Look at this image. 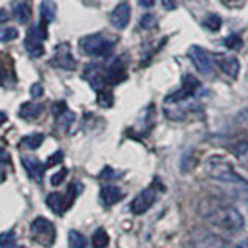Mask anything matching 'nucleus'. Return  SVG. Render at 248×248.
<instances>
[{"mask_svg": "<svg viewBox=\"0 0 248 248\" xmlns=\"http://www.w3.org/2000/svg\"><path fill=\"white\" fill-rule=\"evenodd\" d=\"M123 199V191L115 185H107L101 189V202L106 206H112Z\"/></svg>", "mask_w": 248, "mask_h": 248, "instance_id": "nucleus-16", "label": "nucleus"}, {"mask_svg": "<svg viewBox=\"0 0 248 248\" xmlns=\"http://www.w3.org/2000/svg\"><path fill=\"white\" fill-rule=\"evenodd\" d=\"M126 78H127L126 67H124V64L120 59L113 61L110 64V67H108L107 72H106V79H107V82H110V84H120V82H123L124 79H126Z\"/></svg>", "mask_w": 248, "mask_h": 248, "instance_id": "nucleus-15", "label": "nucleus"}, {"mask_svg": "<svg viewBox=\"0 0 248 248\" xmlns=\"http://www.w3.org/2000/svg\"><path fill=\"white\" fill-rule=\"evenodd\" d=\"M101 177L103 178H108V177H113V170L110 168H104V170L101 172Z\"/></svg>", "mask_w": 248, "mask_h": 248, "instance_id": "nucleus-38", "label": "nucleus"}, {"mask_svg": "<svg viewBox=\"0 0 248 248\" xmlns=\"http://www.w3.org/2000/svg\"><path fill=\"white\" fill-rule=\"evenodd\" d=\"M68 245H70V248H85V245H87V239H85L84 234H81L79 231L72 230L68 232Z\"/></svg>", "mask_w": 248, "mask_h": 248, "instance_id": "nucleus-25", "label": "nucleus"}, {"mask_svg": "<svg viewBox=\"0 0 248 248\" xmlns=\"http://www.w3.org/2000/svg\"><path fill=\"white\" fill-rule=\"evenodd\" d=\"M45 39H46L45 23H37V25L30 28L25 42H23V46H25L27 53L31 58H39L45 53V48H44Z\"/></svg>", "mask_w": 248, "mask_h": 248, "instance_id": "nucleus-3", "label": "nucleus"}, {"mask_svg": "<svg viewBox=\"0 0 248 248\" xmlns=\"http://www.w3.org/2000/svg\"><path fill=\"white\" fill-rule=\"evenodd\" d=\"M16 232L14 231H5L0 234V247H8V245H13L16 242Z\"/></svg>", "mask_w": 248, "mask_h": 248, "instance_id": "nucleus-31", "label": "nucleus"}, {"mask_svg": "<svg viewBox=\"0 0 248 248\" xmlns=\"http://www.w3.org/2000/svg\"><path fill=\"white\" fill-rule=\"evenodd\" d=\"M0 163H10V152L0 144Z\"/></svg>", "mask_w": 248, "mask_h": 248, "instance_id": "nucleus-36", "label": "nucleus"}, {"mask_svg": "<svg viewBox=\"0 0 248 248\" xmlns=\"http://www.w3.org/2000/svg\"><path fill=\"white\" fill-rule=\"evenodd\" d=\"M188 56L191 58L192 64L196 65V68L202 75H205V76L213 75L214 62H213V58L209 56V53L205 48H202V46H199V45H192L188 50Z\"/></svg>", "mask_w": 248, "mask_h": 248, "instance_id": "nucleus-6", "label": "nucleus"}, {"mask_svg": "<svg viewBox=\"0 0 248 248\" xmlns=\"http://www.w3.org/2000/svg\"><path fill=\"white\" fill-rule=\"evenodd\" d=\"M13 14L20 23H27L31 19V10L25 3H20V2H16L13 5Z\"/></svg>", "mask_w": 248, "mask_h": 248, "instance_id": "nucleus-21", "label": "nucleus"}, {"mask_svg": "<svg viewBox=\"0 0 248 248\" xmlns=\"http://www.w3.org/2000/svg\"><path fill=\"white\" fill-rule=\"evenodd\" d=\"M232 155L239 160V163L242 166L248 169V141H239L231 146Z\"/></svg>", "mask_w": 248, "mask_h": 248, "instance_id": "nucleus-19", "label": "nucleus"}, {"mask_svg": "<svg viewBox=\"0 0 248 248\" xmlns=\"http://www.w3.org/2000/svg\"><path fill=\"white\" fill-rule=\"evenodd\" d=\"M237 248H248V240H242V242H239Z\"/></svg>", "mask_w": 248, "mask_h": 248, "instance_id": "nucleus-41", "label": "nucleus"}, {"mask_svg": "<svg viewBox=\"0 0 248 248\" xmlns=\"http://www.w3.org/2000/svg\"><path fill=\"white\" fill-rule=\"evenodd\" d=\"M194 247L196 248H237L230 245L223 237L208 231H197L194 234Z\"/></svg>", "mask_w": 248, "mask_h": 248, "instance_id": "nucleus-8", "label": "nucleus"}, {"mask_svg": "<svg viewBox=\"0 0 248 248\" xmlns=\"http://www.w3.org/2000/svg\"><path fill=\"white\" fill-rule=\"evenodd\" d=\"M155 200H157V189L152 188V186L151 188L143 189L134 200H132V203H130L132 213L134 214H144L147 209L155 203Z\"/></svg>", "mask_w": 248, "mask_h": 248, "instance_id": "nucleus-9", "label": "nucleus"}, {"mask_svg": "<svg viewBox=\"0 0 248 248\" xmlns=\"http://www.w3.org/2000/svg\"><path fill=\"white\" fill-rule=\"evenodd\" d=\"M161 3L163 6L166 8V10H175V3H174V0H161Z\"/></svg>", "mask_w": 248, "mask_h": 248, "instance_id": "nucleus-37", "label": "nucleus"}, {"mask_svg": "<svg viewBox=\"0 0 248 248\" xmlns=\"http://www.w3.org/2000/svg\"><path fill=\"white\" fill-rule=\"evenodd\" d=\"M56 124H58V127L61 129V130H68V127L72 126V123L75 121V113L73 112H70L68 108L67 110H64L62 113H59L58 116H56Z\"/></svg>", "mask_w": 248, "mask_h": 248, "instance_id": "nucleus-23", "label": "nucleus"}, {"mask_svg": "<svg viewBox=\"0 0 248 248\" xmlns=\"http://www.w3.org/2000/svg\"><path fill=\"white\" fill-rule=\"evenodd\" d=\"M112 44L106 41L101 34H90L81 39V48L90 56H108L112 51Z\"/></svg>", "mask_w": 248, "mask_h": 248, "instance_id": "nucleus-5", "label": "nucleus"}, {"mask_svg": "<svg viewBox=\"0 0 248 248\" xmlns=\"http://www.w3.org/2000/svg\"><path fill=\"white\" fill-rule=\"evenodd\" d=\"M51 65L64 70H73L76 67V61L72 54L68 44H59L54 51V56L51 58Z\"/></svg>", "mask_w": 248, "mask_h": 248, "instance_id": "nucleus-10", "label": "nucleus"}, {"mask_svg": "<svg viewBox=\"0 0 248 248\" xmlns=\"http://www.w3.org/2000/svg\"><path fill=\"white\" fill-rule=\"evenodd\" d=\"M92 245L95 248H106L108 245V234L104 228H98L92 236Z\"/></svg>", "mask_w": 248, "mask_h": 248, "instance_id": "nucleus-22", "label": "nucleus"}, {"mask_svg": "<svg viewBox=\"0 0 248 248\" xmlns=\"http://www.w3.org/2000/svg\"><path fill=\"white\" fill-rule=\"evenodd\" d=\"M98 104L101 107H112L113 104V95L110 90L103 89L98 92Z\"/></svg>", "mask_w": 248, "mask_h": 248, "instance_id": "nucleus-27", "label": "nucleus"}, {"mask_svg": "<svg viewBox=\"0 0 248 248\" xmlns=\"http://www.w3.org/2000/svg\"><path fill=\"white\" fill-rule=\"evenodd\" d=\"M199 79L196 76L192 75H185L183 76V81H182V89L177 90L172 95L166 96L165 103H169V104H175V103H182V101L188 99L189 96H192L196 90L199 89Z\"/></svg>", "mask_w": 248, "mask_h": 248, "instance_id": "nucleus-7", "label": "nucleus"}, {"mask_svg": "<svg viewBox=\"0 0 248 248\" xmlns=\"http://www.w3.org/2000/svg\"><path fill=\"white\" fill-rule=\"evenodd\" d=\"M22 165L31 180H34L36 183H41L44 180L45 165H42L36 157H22Z\"/></svg>", "mask_w": 248, "mask_h": 248, "instance_id": "nucleus-13", "label": "nucleus"}, {"mask_svg": "<svg viewBox=\"0 0 248 248\" xmlns=\"http://www.w3.org/2000/svg\"><path fill=\"white\" fill-rule=\"evenodd\" d=\"M203 25L211 30V31H219L220 27H222V19L219 14H208L205 20H203Z\"/></svg>", "mask_w": 248, "mask_h": 248, "instance_id": "nucleus-26", "label": "nucleus"}, {"mask_svg": "<svg viewBox=\"0 0 248 248\" xmlns=\"http://www.w3.org/2000/svg\"><path fill=\"white\" fill-rule=\"evenodd\" d=\"M199 214L213 227L228 232H240L245 228V219L237 208L219 197H205L199 202Z\"/></svg>", "mask_w": 248, "mask_h": 248, "instance_id": "nucleus-1", "label": "nucleus"}, {"mask_svg": "<svg viewBox=\"0 0 248 248\" xmlns=\"http://www.w3.org/2000/svg\"><path fill=\"white\" fill-rule=\"evenodd\" d=\"M140 25H141V28H144V30H151L157 25V20H155L152 14H144L143 19L140 20Z\"/></svg>", "mask_w": 248, "mask_h": 248, "instance_id": "nucleus-32", "label": "nucleus"}, {"mask_svg": "<svg viewBox=\"0 0 248 248\" xmlns=\"http://www.w3.org/2000/svg\"><path fill=\"white\" fill-rule=\"evenodd\" d=\"M31 236H33L39 244H42L45 247L53 245L54 239H56V230L54 225L45 219V217H37L31 223Z\"/></svg>", "mask_w": 248, "mask_h": 248, "instance_id": "nucleus-4", "label": "nucleus"}, {"mask_svg": "<svg viewBox=\"0 0 248 248\" xmlns=\"http://www.w3.org/2000/svg\"><path fill=\"white\" fill-rule=\"evenodd\" d=\"M64 160V154H62L61 151H58V152H54L51 157L46 160V163H45V168H51V166H56V165H59V163Z\"/></svg>", "mask_w": 248, "mask_h": 248, "instance_id": "nucleus-33", "label": "nucleus"}, {"mask_svg": "<svg viewBox=\"0 0 248 248\" xmlns=\"http://www.w3.org/2000/svg\"><path fill=\"white\" fill-rule=\"evenodd\" d=\"M110 22L115 28L124 30L130 22V5L127 2H121L115 6L110 14Z\"/></svg>", "mask_w": 248, "mask_h": 248, "instance_id": "nucleus-12", "label": "nucleus"}, {"mask_svg": "<svg viewBox=\"0 0 248 248\" xmlns=\"http://www.w3.org/2000/svg\"><path fill=\"white\" fill-rule=\"evenodd\" d=\"M6 123V113L5 112H0V126L2 124H5Z\"/></svg>", "mask_w": 248, "mask_h": 248, "instance_id": "nucleus-40", "label": "nucleus"}, {"mask_svg": "<svg viewBox=\"0 0 248 248\" xmlns=\"http://www.w3.org/2000/svg\"><path fill=\"white\" fill-rule=\"evenodd\" d=\"M223 44L230 50H239V48H242V39H240L239 36H236V34H231L228 37H225Z\"/></svg>", "mask_w": 248, "mask_h": 248, "instance_id": "nucleus-30", "label": "nucleus"}, {"mask_svg": "<svg viewBox=\"0 0 248 248\" xmlns=\"http://www.w3.org/2000/svg\"><path fill=\"white\" fill-rule=\"evenodd\" d=\"M19 36V31L16 28H11V27H3L0 28V42H10V41H14L16 37Z\"/></svg>", "mask_w": 248, "mask_h": 248, "instance_id": "nucleus-28", "label": "nucleus"}, {"mask_svg": "<svg viewBox=\"0 0 248 248\" xmlns=\"http://www.w3.org/2000/svg\"><path fill=\"white\" fill-rule=\"evenodd\" d=\"M46 205L50 206V209L56 214H62L67 209V202L65 196H62L61 192H51L48 197H46Z\"/></svg>", "mask_w": 248, "mask_h": 248, "instance_id": "nucleus-17", "label": "nucleus"}, {"mask_svg": "<svg viewBox=\"0 0 248 248\" xmlns=\"http://www.w3.org/2000/svg\"><path fill=\"white\" fill-rule=\"evenodd\" d=\"M14 248H23V247H14Z\"/></svg>", "mask_w": 248, "mask_h": 248, "instance_id": "nucleus-42", "label": "nucleus"}, {"mask_svg": "<svg viewBox=\"0 0 248 248\" xmlns=\"http://www.w3.org/2000/svg\"><path fill=\"white\" fill-rule=\"evenodd\" d=\"M206 172L220 186L230 199L248 203V180L239 175L227 160L220 157H211L206 161Z\"/></svg>", "mask_w": 248, "mask_h": 248, "instance_id": "nucleus-2", "label": "nucleus"}, {"mask_svg": "<svg viewBox=\"0 0 248 248\" xmlns=\"http://www.w3.org/2000/svg\"><path fill=\"white\" fill-rule=\"evenodd\" d=\"M81 189V185H78V183H72L68 186V191L65 194V202H67V208H70L73 205V202L75 199L78 197V192H79Z\"/></svg>", "mask_w": 248, "mask_h": 248, "instance_id": "nucleus-29", "label": "nucleus"}, {"mask_svg": "<svg viewBox=\"0 0 248 248\" xmlns=\"http://www.w3.org/2000/svg\"><path fill=\"white\" fill-rule=\"evenodd\" d=\"M67 169H61V170H58L56 174H53L51 175V185H54V186H59L62 182L65 180V177H67Z\"/></svg>", "mask_w": 248, "mask_h": 248, "instance_id": "nucleus-34", "label": "nucleus"}, {"mask_svg": "<svg viewBox=\"0 0 248 248\" xmlns=\"http://www.w3.org/2000/svg\"><path fill=\"white\" fill-rule=\"evenodd\" d=\"M214 62L225 75H228L231 78H237L240 64L239 59L236 56H231V54H225V53H216L214 54Z\"/></svg>", "mask_w": 248, "mask_h": 248, "instance_id": "nucleus-11", "label": "nucleus"}, {"mask_svg": "<svg viewBox=\"0 0 248 248\" xmlns=\"http://www.w3.org/2000/svg\"><path fill=\"white\" fill-rule=\"evenodd\" d=\"M30 93H31V96L33 98H41L44 95V87H42V84L41 82H36L31 85V89H30Z\"/></svg>", "mask_w": 248, "mask_h": 248, "instance_id": "nucleus-35", "label": "nucleus"}, {"mask_svg": "<svg viewBox=\"0 0 248 248\" xmlns=\"http://www.w3.org/2000/svg\"><path fill=\"white\" fill-rule=\"evenodd\" d=\"M84 76H85V79L89 81V84H90L92 87L95 89L96 92L103 90V89H104V85H106V82H107L106 75H104L103 72H101V68H99L96 64H90L87 68H85Z\"/></svg>", "mask_w": 248, "mask_h": 248, "instance_id": "nucleus-14", "label": "nucleus"}, {"mask_svg": "<svg viewBox=\"0 0 248 248\" xmlns=\"http://www.w3.org/2000/svg\"><path fill=\"white\" fill-rule=\"evenodd\" d=\"M44 140H45L44 134H31V135H27L25 138L22 140V144L25 146L27 149L34 151L44 143Z\"/></svg>", "mask_w": 248, "mask_h": 248, "instance_id": "nucleus-24", "label": "nucleus"}, {"mask_svg": "<svg viewBox=\"0 0 248 248\" xmlns=\"http://www.w3.org/2000/svg\"><path fill=\"white\" fill-rule=\"evenodd\" d=\"M56 13H58V6L53 0H44L41 3V16H42V22L44 23H50L56 19Z\"/></svg>", "mask_w": 248, "mask_h": 248, "instance_id": "nucleus-20", "label": "nucleus"}, {"mask_svg": "<svg viewBox=\"0 0 248 248\" xmlns=\"http://www.w3.org/2000/svg\"><path fill=\"white\" fill-rule=\"evenodd\" d=\"M138 2H140V5L144 6V8H151L154 5L155 0H138Z\"/></svg>", "mask_w": 248, "mask_h": 248, "instance_id": "nucleus-39", "label": "nucleus"}, {"mask_svg": "<svg viewBox=\"0 0 248 248\" xmlns=\"http://www.w3.org/2000/svg\"><path fill=\"white\" fill-rule=\"evenodd\" d=\"M44 107L42 104H37V103H25L22 104L20 108H19V115L22 118L25 120H36L39 115L42 113Z\"/></svg>", "mask_w": 248, "mask_h": 248, "instance_id": "nucleus-18", "label": "nucleus"}]
</instances>
